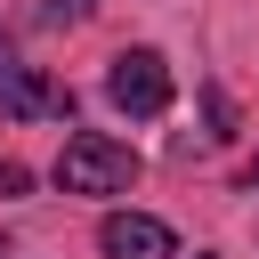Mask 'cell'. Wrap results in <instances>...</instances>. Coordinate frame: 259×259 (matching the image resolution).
I'll use <instances>...</instances> for the list:
<instances>
[{
  "instance_id": "cell-7",
  "label": "cell",
  "mask_w": 259,
  "mask_h": 259,
  "mask_svg": "<svg viewBox=\"0 0 259 259\" xmlns=\"http://www.w3.org/2000/svg\"><path fill=\"white\" fill-rule=\"evenodd\" d=\"M89 8H97V0H65V16H89Z\"/></svg>"
},
{
  "instance_id": "cell-3",
  "label": "cell",
  "mask_w": 259,
  "mask_h": 259,
  "mask_svg": "<svg viewBox=\"0 0 259 259\" xmlns=\"http://www.w3.org/2000/svg\"><path fill=\"white\" fill-rule=\"evenodd\" d=\"M0 121H73V89L49 81L40 65H8L0 57Z\"/></svg>"
},
{
  "instance_id": "cell-2",
  "label": "cell",
  "mask_w": 259,
  "mask_h": 259,
  "mask_svg": "<svg viewBox=\"0 0 259 259\" xmlns=\"http://www.w3.org/2000/svg\"><path fill=\"white\" fill-rule=\"evenodd\" d=\"M105 97L121 113H138V121L170 113V65H162V49H121L113 73H105Z\"/></svg>"
},
{
  "instance_id": "cell-4",
  "label": "cell",
  "mask_w": 259,
  "mask_h": 259,
  "mask_svg": "<svg viewBox=\"0 0 259 259\" xmlns=\"http://www.w3.org/2000/svg\"><path fill=\"white\" fill-rule=\"evenodd\" d=\"M97 251L105 259H178V235L154 210H105L97 219Z\"/></svg>"
},
{
  "instance_id": "cell-6",
  "label": "cell",
  "mask_w": 259,
  "mask_h": 259,
  "mask_svg": "<svg viewBox=\"0 0 259 259\" xmlns=\"http://www.w3.org/2000/svg\"><path fill=\"white\" fill-rule=\"evenodd\" d=\"M24 186H32V170L24 162H0V194H24Z\"/></svg>"
},
{
  "instance_id": "cell-5",
  "label": "cell",
  "mask_w": 259,
  "mask_h": 259,
  "mask_svg": "<svg viewBox=\"0 0 259 259\" xmlns=\"http://www.w3.org/2000/svg\"><path fill=\"white\" fill-rule=\"evenodd\" d=\"M202 113H210V138H235V105H227V89H202Z\"/></svg>"
},
{
  "instance_id": "cell-8",
  "label": "cell",
  "mask_w": 259,
  "mask_h": 259,
  "mask_svg": "<svg viewBox=\"0 0 259 259\" xmlns=\"http://www.w3.org/2000/svg\"><path fill=\"white\" fill-rule=\"evenodd\" d=\"M243 178H251V194H259V154H251V170H243Z\"/></svg>"
},
{
  "instance_id": "cell-1",
  "label": "cell",
  "mask_w": 259,
  "mask_h": 259,
  "mask_svg": "<svg viewBox=\"0 0 259 259\" xmlns=\"http://www.w3.org/2000/svg\"><path fill=\"white\" fill-rule=\"evenodd\" d=\"M138 170H146L138 146H121V138H105V130L65 138V154H57V186H65V194H130Z\"/></svg>"
},
{
  "instance_id": "cell-9",
  "label": "cell",
  "mask_w": 259,
  "mask_h": 259,
  "mask_svg": "<svg viewBox=\"0 0 259 259\" xmlns=\"http://www.w3.org/2000/svg\"><path fill=\"white\" fill-rule=\"evenodd\" d=\"M194 259H210V251H194Z\"/></svg>"
}]
</instances>
